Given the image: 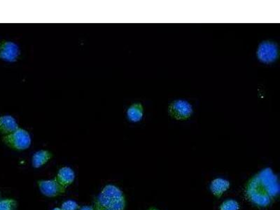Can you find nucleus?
Returning a JSON list of instances; mask_svg holds the SVG:
<instances>
[{"instance_id": "dca6fc26", "label": "nucleus", "mask_w": 280, "mask_h": 210, "mask_svg": "<svg viewBox=\"0 0 280 210\" xmlns=\"http://www.w3.org/2000/svg\"><path fill=\"white\" fill-rule=\"evenodd\" d=\"M79 205L76 201L72 200H67L62 204L61 210H79Z\"/></svg>"}, {"instance_id": "9d476101", "label": "nucleus", "mask_w": 280, "mask_h": 210, "mask_svg": "<svg viewBox=\"0 0 280 210\" xmlns=\"http://www.w3.org/2000/svg\"><path fill=\"white\" fill-rule=\"evenodd\" d=\"M19 128L16 119L12 115L5 114L0 116V134L7 136L14 132Z\"/></svg>"}, {"instance_id": "20e7f679", "label": "nucleus", "mask_w": 280, "mask_h": 210, "mask_svg": "<svg viewBox=\"0 0 280 210\" xmlns=\"http://www.w3.org/2000/svg\"><path fill=\"white\" fill-rule=\"evenodd\" d=\"M279 56V48L277 42L266 40L260 42L256 51V59L263 65L275 64Z\"/></svg>"}, {"instance_id": "f257e3e1", "label": "nucleus", "mask_w": 280, "mask_h": 210, "mask_svg": "<svg viewBox=\"0 0 280 210\" xmlns=\"http://www.w3.org/2000/svg\"><path fill=\"white\" fill-rule=\"evenodd\" d=\"M96 201L111 210H124L126 205L122 190L111 184L103 188Z\"/></svg>"}, {"instance_id": "2eb2a0df", "label": "nucleus", "mask_w": 280, "mask_h": 210, "mask_svg": "<svg viewBox=\"0 0 280 210\" xmlns=\"http://www.w3.org/2000/svg\"><path fill=\"white\" fill-rule=\"evenodd\" d=\"M0 210H17V203L13 199L0 200Z\"/></svg>"}, {"instance_id": "39448f33", "label": "nucleus", "mask_w": 280, "mask_h": 210, "mask_svg": "<svg viewBox=\"0 0 280 210\" xmlns=\"http://www.w3.org/2000/svg\"><path fill=\"white\" fill-rule=\"evenodd\" d=\"M3 141L9 148L16 151L28 149L32 143V138L28 130L19 128L11 133L3 137Z\"/></svg>"}, {"instance_id": "6e6552de", "label": "nucleus", "mask_w": 280, "mask_h": 210, "mask_svg": "<svg viewBox=\"0 0 280 210\" xmlns=\"http://www.w3.org/2000/svg\"><path fill=\"white\" fill-rule=\"evenodd\" d=\"M40 192L46 197L53 198L65 194L66 188L61 186L55 180H42L38 182Z\"/></svg>"}, {"instance_id": "f03ea898", "label": "nucleus", "mask_w": 280, "mask_h": 210, "mask_svg": "<svg viewBox=\"0 0 280 210\" xmlns=\"http://www.w3.org/2000/svg\"><path fill=\"white\" fill-rule=\"evenodd\" d=\"M245 194L249 201L260 207H267L273 199L260 182L257 175L251 179L247 184Z\"/></svg>"}, {"instance_id": "7ed1b4c3", "label": "nucleus", "mask_w": 280, "mask_h": 210, "mask_svg": "<svg viewBox=\"0 0 280 210\" xmlns=\"http://www.w3.org/2000/svg\"><path fill=\"white\" fill-rule=\"evenodd\" d=\"M167 114L173 120L189 121L195 114V107L190 100L186 98H176L167 106Z\"/></svg>"}, {"instance_id": "f8f14e48", "label": "nucleus", "mask_w": 280, "mask_h": 210, "mask_svg": "<svg viewBox=\"0 0 280 210\" xmlns=\"http://www.w3.org/2000/svg\"><path fill=\"white\" fill-rule=\"evenodd\" d=\"M229 181L226 180V179L221 178V177H219V178L212 181L210 186L212 194L217 198L221 197L224 193L229 189Z\"/></svg>"}, {"instance_id": "0eeeda50", "label": "nucleus", "mask_w": 280, "mask_h": 210, "mask_svg": "<svg viewBox=\"0 0 280 210\" xmlns=\"http://www.w3.org/2000/svg\"><path fill=\"white\" fill-rule=\"evenodd\" d=\"M21 50L18 44L9 40L0 42V59L7 63H15L21 56Z\"/></svg>"}, {"instance_id": "ddd939ff", "label": "nucleus", "mask_w": 280, "mask_h": 210, "mask_svg": "<svg viewBox=\"0 0 280 210\" xmlns=\"http://www.w3.org/2000/svg\"><path fill=\"white\" fill-rule=\"evenodd\" d=\"M53 157V154L47 150H40L35 152L32 157V165L35 168H40L47 163Z\"/></svg>"}, {"instance_id": "6ab92c4d", "label": "nucleus", "mask_w": 280, "mask_h": 210, "mask_svg": "<svg viewBox=\"0 0 280 210\" xmlns=\"http://www.w3.org/2000/svg\"><path fill=\"white\" fill-rule=\"evenodd\" d=\"M53 210H61V208H59V207H55V208H54Z\"/></svg>"}, {"instance_id": "4468645a", "label": "nucleus", "mask_w": 280, "mask_h": 210, "mask_svg": "<svg viewBox=\"0 0 280 210\" xmlns=\"http://www.w3.org/2000/svg\"><path fill=\"white\" fill-rule=\"evenodd\" d=\"M219 209L220 210H239V205L235 200L228 199L221 204Z\"/></svg>"}, {"instance_id": "9b49d317", "label": "nucleus", "mask_w": 280, "mask_h": 210, "mask_svg": "<svg viewBox=\"0 0 280 210\" xmlns=\"http://www.w3.org/2000/svg\"><path fill=\"white\" fill-rule=\"evenodd\" d=\"M75 174L72 169L69 167H63L59 169L55 180L59 183L61 186L66 188L69 185L74 182Z\"/></svg>"}, {"instance_id": "f3484780", "label": "nucleus", "mask_w": 280, "mask_h": 210, "mask_svg": "<svg viewBox=\"0 0 280 210\" xmlns=\"http://www.w3.org/2000/svg\"><path fill=\"white\" fill-rule=\"evenodd\" d=\"M95 209L96 210H111L109 209H108V208L104 207V206H102L100 205V203H98L97 201L96 200V203H95Z\"/></svg>"}, {"instance_id": "a211bd4d", "label": "nucleus", "mask_w": 280, "mask_h": 210, "mask_svg": "<svg viewBox=\"0 0 280 210\" xmlns=\"http://www.w3.org/2000/svg\"><path fill=\"white\" fill-rule=\"evenodd\" d=\"M79 210H96L94 207L89 205H85L83 207L79 208Z\"/></svg>"}, {"instance_id": "1a4fd4ad", "label": "nucleus", "mask_w": 280, "mask_h": 210, "mask_svg": "<svg viewBox=\"0 0 280 210\" xmlns=\"http://www.w3.org/2000/svg\"><path fill=\"white\" fill-rule=\"evenodd\" d=\"M127 120L130 123H139L144 120L145 117V109L144 105L140 102L131 104L126 109Z\"/></svg>"}, {"instance_id": "423d86ee", "label": "nucleus", "mask_w": 280, "mask_h": 210, "mask_svg": "<svg viewBox=\"0 0 280 210\" xmlns=\"http://www.w3.org/2000/svg\"><path fill=\"white\" fill-rule=\"evenodd\" d=\"M257 176L260 182L265 186L268 194L272 198H275L279 195L280 185L277 175L274 173L273 169L270 167L263 169L258 173Z\"/></svg>"}, {"instance_id": "aec40b11", "label": "nucleus", "mask_w": 280, "mask_h": 210, "mask_svg": "<svg viewBox=\"0 0 280 210\" xmlns=\"http://www.w3.org/2000/svg\"><path fill=\"white\" fill-rule=\"evenodd\" d=\"M148 210H159V209H156V208H151V209H150Z\"/></svg>"}]
</instances>
